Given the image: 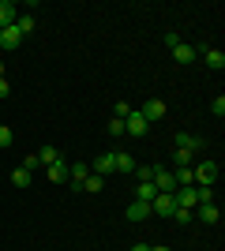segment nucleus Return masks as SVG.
<instances>
[{
    "label": "nucleus",
    "instance_id": "obj_34",
    "mask_svg": "<svg viewBox=\"0 0 225 251\" xmlns=\"http://www.w3.org/2000/svg\"><path fill=\"white\" fill-rule=\"evenodd\" d=\"M150 251H173V248H150Z\"/></svg>",
    "mask_w": 225,
    "mask_h": 251
},
{
    "label": "nucleus",
    "instance_id": "obj_2",
    "mask_svg": "<svg viewBox=\"0 0 225 251\" xmlns=\"http://www.w3.org/2000/svg\"><path fill=\"white\" fill-rule=\"evenodd\" d=\"M173 210H176V199H173V195H154V199H150V214H158V218H173Z\"/></svg>",
    "mask_w": 225,
    "mask_h": 251
},
{
    "label": "nucleus",
    "instance_id": "obj_14",
    "mask_svg": "<svg viewBox=\"0 0 225 251\" xmlns=\"http://www.w3.org/2000/svg\"><path fill=\"white\" fill-rule=\"evenodd\" d=\"M113 165H117V173H135V157L124 150V154H113Z\"/></svg>",
    "mask_w": 225,
    "mask_h": 251
},
{
    "label": "nucleus",
    "instance_id": "obj_15",
    "mask_svg": "<svg viewBox=\"0 0 225 251\" xmlns=\"http://www.w3.org/2000/svg\"><path fill=\"white\" fill-rule=\"evenodd\" d=\"M173 56H176V60H180V64H192L195 56H199V52H195V45L180 42V45H176V49H173Z\"/></svg>",
    "mask_w": 225,
    "mask_h": 251
},
{
    "label": "nucleus",
    "instance_id": "obj_11",
    "mask_svg": "<svg viewBox=\"0 0 225 251\" xmlns=\"http://www.w3.org/2000/svg\"><path fill=\"white\" fill-rule=\"evenodd\" d=\"M15 15H19V8H15L11 0H0V30H4V26H11V23H15Z\"/></svg>",
    "mask_w": 225,
    "mask_h": 251
},
{
    "label": "nucleus",
    "instance_id": "obj_31",
    "mask_svg": "<svg viewBox=\"0 0 225 251\" xmlns=\"http://www.w3.org/2000/svg\"><path fill=\"white\" fill-rule=\"evenodd\" d=\"M11 94V86H8V79H0V101H4V98Z\"/></svg>",
    "mask_w": 225,
    "mask_h": 251
},
{
    "label": "nucleus",
    "instance_id": "obj_27",
    "mask_svg": "<svg viewBox=\"0 0 225 251\" xmlns=\"http://www.w3.org/2000/svg\"><path fill=\"white\" fill-rule=\"evenodd\" d=\"M195 195H199V202H214V188H195Z\"/></svg>",
    "mask_w": 225,
    "mask_h": 251
},
{
    "label": "nucleus",
    "instance_id": "obj_10",
    "mask_svg": "<svg viewBox=\"0 0 225 251\" xmlns=\"http://www.w3.org/2000/svg\"><path fill=\"white\" fill-rule=\"evenodd\" d=\"M147 218H150V202L131 199V202H128V221H147Z\"/></svg>",
    "mask_w": 225,
    "mask_h": 251
},
{
    "label": "nucleus",
    "instance_id": "obj_30",
    "mask_svg": "<svg viewBox=\"0 0 225 251\" xmlns=\"http://www.w3.org/2000/svg\"><path fill=\"white\" fill-rule=\"evenodd\" d=\"M23 169H26V173H34V169H38V157H34V154L23 157Z\"/></svg>",
    "mask_w": 225,
    "mask_h": 251
},
{
    "label": "nucleus",
    "instance_id": "obj_7",
    "mask_svg": "<svg viewBox=\"0 0 225 251\" xmlns=\"http://www.w3.org/2000/svg\"><path fill=\"white\" fill-rule=\"evenodd\" d=\"M19 45H23V34L15 30V23L0 30V49H8V52H11V49H19Z\"/></svg>",
    "mask_w": 225,
    "mask_h": 251
},
{
    "label": "nucleus",
    "instance_id": "obj_23",
    "mask_svg": "<svg viewBox=\"0 0 225 251\" xmlns=\"http://www.w3.org/2000/svg\"><path fill=\"white\" fill-rule=\"evenodd\" d=\"M210 113H214L218 120H222V116H225V98H222V94H218L214 101H210Z\"/></svg>",
    "mask_w": 225,
    "mask_h": 251
},
{
    "label": "nucleus",
    "instance_id": "obj_32",
    "mask_svg": "<svg viewBox=\"0 0 225 251\" xmlns=\"http://www.w3.org/2000/svg\"><path fill=\"white\" fill-rule=\"evenodd\" d=\"M131 251H150V244H131Z\"/></svg>",
    "mask_w": 225,
    "mask_h": 251
},
{
    "label": "nucleus",
    "instance_id": "obj_33",
    "mask_svg": "<svg viewBox=\"0 0 225 251\" xmlns=\"http://www.w3.org/2000/svg\"><path fill=\"white\" fill-rule=\"evenodd\" d=\"M4 75H8V68H4V60H0V79H4Z\"/></svg>",
    "mask_w": 225,
    "mask_h": 251
},
{
    "label": "nucleus",
    "instance_id": "obj_19",
    "mask_svg": "<svg viewBox=\"0 0 225 251\" xmlns=\"http://www.w3.org/2000/svg\"><path fill=\"white\" fill-rule=\"evenodd\" d=\"M15 30H19L23 38H26V34L34 30V15H23V11H19V15H15Z\"/></svg>",
    "mask_w": 225,
    "mask_h": 251
},
{
    "label": "nucleus",
    "instance_id": "obj_17",
    "mask_svg": "<svg viewBox=\"0 0 225 251\" xmlns=\"http://www.w3.org/2000/svg\"><path fill=\"white\" fill-rule=\"evenodd\" d=\"M30 180H34V173H26V169H11V184H15V188H30Z\"/></svg>",
    "mask_w": 225,
    "mask_h": 251
},
{
    "label": "nucleus",
    "instance_id": "obj_29",
    "mask_svg": "<svg viewBox=\"0 0 225 251\" xmlns=\"http://www.w3.org/2000/svg\"><path fill=\"white\" fill-rule=\"evenodd\" d=\"M161 42L169 45V49H176V45H180V34H173V30H169V34H165V38H161Z\"/></svg>",
    "mask_w": 225,
    "mask_h": 251
},
{
    "label": "nucleus",
    "instance_id": "obj_20",
    "mask_svg": "<svg viewBox=\"0 0 225 251\" xmlns=\"http://www.w3.org/2000/svg\"><path fill=\"white\" fill-rule=\"evenodd\" d=\"M101 188H105V176H98V173H90L83 180V191H101Z\"/></svg>",
    "mask_w": 225,
    "mask_h": 251
},
{
    "label": "nucleus",
    "instance_id": "obj_28",
    "mask_svg": "<svg viewBox=\"0 0 225 251\" xmlns=\"http://www.w3.org/2000/svg\"><path fill=\"white\" fill-rule=\"evenodd\" d=\"M173 161H176V165H188V161H192V154H188V150H173Z\"/></svg>",
    "mask_w": 225,
    "mask_h": 251
},
{
    "label": "nucleus",
    "instance_id": "obj_21",
    "mask_svg": "<svg viewBox=\"0 0 225 251\" xmlns=\"http://www.w3.org/2000/svg\"><path fill=\"white\" fill-rule=\"evenodd\" d=\"M11 143H15V131H11L8 124H0V150H4V147H11Z\"/></svg>",
    "mask_w": 225,
    "mask_h": 251
},
{
    "label": "nucleus",
    "instance_id": "obj_22",
    "mask_svg": "<svg viewBox=\"0 0 225 251\" xmlns=\"http://www.w3.org/2000/svg\"><path fill=\"white\" fill-rule=\"evenodd\" d=\"M192 218H195V210H180V206H176V210H173V218H169V221H180V225H188Z\"/></svg>",
    "mask_w": 225,
    "mask_h": 251
},
{
    "label": "nucleus",
    "instance_id": "obj_13",
    "mask_svg": "<svg viewBox=\"0 0 225 251\" xmlns=\"http://www.w3.org/2000/svg\"><path fill=\"white\" fill-rule=\"evenodd\" d=\"M203 60H206V68L222 72V68H225V52L222 49H203Z\"/></svg>",
    "mask_w": 225,
    "mask_h": 251
},
{
    "label": "nucleus",
    "instance_id": "obj_16",
    "mask_svg": "<svg viewBox=\"0 0 225 251\" xmlns=\"http://www.w3.org/2000/svg\"><path fill=\"white\" fill-rule=\"evenodd\" d=\"M34 157H38V165H45V169L53 165V161H60V154H56V147H42V150H38V154H34Z\"/></svg>",
    "mask_w": 225,
    "mask_h": 251
},
{
    "label": "nucleus",
    "instance_id": "obj_26",
    "mask_svg": "<svg viewBox=\"0 0 225 251\" xmlns=\"http://www.w3.org/2000/svg\"><path fill=\"white\" fill-rule=\"evenodd\" d=\"M135 176H139V184L150 180V176H154V165H135Z\"/></svg>",
    "mask_w": 225,
    "mask_h": 251
},
{
    "label": "nucleus",
    "instance_id": "obj_5",
    "mask_svg": "<svg viewBox=\"0 0 225 251\" xmlns=\"http://www.w3.org/2000/svg\"><path fill=\"white\" fill-rule=\"evenodd\" d=\"M124 131H128V135H147V131H150V124L139 116V109H131V113H128V120H124Z\"/></svg>",
    "mask_w": 225,
    "mask_h": 251
},
{
    "label": "nucleus",
    "instance_id": "obj_6",
    "mask_svg": "<svg viewBox=\"0 0 225 251\" xmlns=\"http://www.w3.org/2000/svg\"><path fill=\"white\" fill-rule=\"evenodd\" d=\"M195 214H199V221H206V225H218V221H222V206H218V202H199Z\"/></svg>",
    "mask_w": 225,
    "mask_h": 251
},
{
    "label": "nucleus",
    "instance_id": "obj_25",
    "mask_svg": "<svg viewBox=\"0 0 225 251\" xmlns=\"http://www.w3.org/2000/svg\"><path fill=\"white\" fill-rule=\"evenodd\" d=\"M109 135H128V131H124V120L113 116V120H109Z\"/></svg>",
    "mask_w": 225,
    "mask_h": 251
},
{
    "label": "nucleus",
    "instance_id": "obj_24",
    "mask_svg": "<svg viewBox=\"0 0 225 251\" xmlns=\"http://www.w3.org/2000/svg\"><path fill=\"white\" fill-rule=\"evenodd\" d=\"M128 113H131V105H128V101H117V109H113V116H117V120H128Z\"/></svg>",
    "mask_w": 225,
    "mask_h": 251
},
{
    "label": "nucleus",
    "instance_id": "obj_18",
    "mask_svg": "<svg viewBox=\"0 0 225 251\" xmlns=\"http://www.w3.org/2000/svg\"><path fill=\"white\" fill-rule=\"evenodd\" d=\"M154 195H158V188H154L150 180H143L139 188H135V199H139V202H150V199H154Z\"/></svg>",
    "mask_w": 225,
    "mask_h": 251
},
{
    "label": "nucleus",
    "instance_id": "obj_12",
    "mask_svg": "<svg viewBox=\"0 0 225 251\" xmlns=\"http://www.w3.org/2000/svg\"><path fill=\"white\" fill-rule=\"evenodd\" d=\"M45 173H49V180H53V184H68V165H64V157H60V161H53Z\"/></svg>",
    "mask_w": 225,
    "mask_h": 251
},
{
    "label": "nucleus",
    "instance_id": "obj_3",
    "mask_svg": "<svg viewBox=\"0 0 225 251\" xmlns=\"http://www.w3.org/2000/svg\"><path fill=\"white\" fill-rule=\"evenodd\" d=\"M68 176H72V191H83V180L90 176V161H75V165H68Z\"/></svg>",
    "mask_w": 225,
    "mask_h": 251
},
{
    "label": "nucleus",
    "instance_id": "obj_4",
    "mask_svg": "<svg viewBox=\"0 0 225 251\" xmlns=\"http://www.w3.org/2000/svg\"><path fill=\"white\" fill-rule=\"evenodd\" d=\"M139 116H143V120H147V124H154V120H161V116H165V101H158V98H150V101H143Z\"/></svg>",
    "mask_w": 225,
    "mask_h": 251
},
{
    "label": "nucleus",
    "instance_id": "obj_8",
    "mask_svg": "<svg viewBox=\"0 0 225 251\" xmlns=\"http://www.w3.org/2000/svg\"><path fill=\"white\" fill-rule=\"evenodd\" d=\"M90 173H98V176H109V173H117V165H113V154H98L94 161H90Z\"/></svg>",
    "mask_w": 225,
    "mask_h": 251
},
{
    "label": "nucleus",
    "instance_id": "obj_1",
    "mask_svg": "<svg viewBox=\"0 0 225 251\" xmlns=\"http://www.w3.org/2000/svg\"><path fill=\"white\" fill-rule=\"evenodd\" d=\"M195 173V188H214L218 184V161H203L199 169H192Z\"/></svg>",
    "mask_w": 225,
    "mask_h": 251
},
{
    "label": "nucleus",
    "instance_id": "obj_9",
    "mask_svg": "<svg viewBox=\"0 0 225 251\" xmlns=\"http://www.w3.org/2000/svg\"><path fill=\"white\" fill-rule=\"evenodd\" d=\"M176 150H188V154H195V150H203V139H199V135H188V131H180V135H176Z\"/></svg>",
    "mask_w": 225,
    "mask_h": 251
}]
</instances>
